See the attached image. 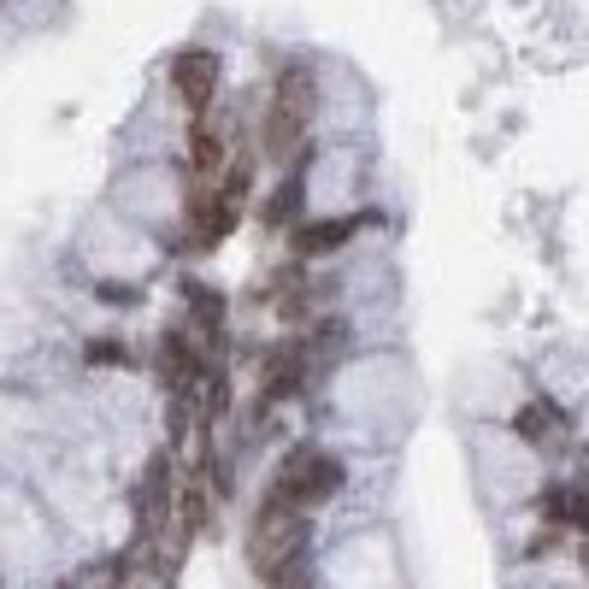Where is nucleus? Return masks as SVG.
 <instances>
[{"mask_svg":"<svg viewBox=\"0 0 589 589\" xmlns=\"http://www.w3.org/2000/svg\"><path fill=\"white\" fill-rule=\"evenodd\" d=\"M360 224H371V219H319V224H295V254L300 260H312V254H330V248H342V242L354 236Z\"/></svg>","mask_w":589,"mask_h":589,"instance_id":"0eeeda50","label":"nucleus"},{"mask_svg":"<svg viewBox=\"0 0 589 589\" xmlns=\"http://www.w3.org/2000/svg\"><path fill=\"white\" fill-rule=\"evenodd\" d=\"M336 490H342V466L324 449H290V459L278 466V478L266 483V501L295 507V513H307V519H312Z\"/></svg>","mask_w":589,"mask_h":589,"instance_id":"7ed1b4c3","label":"nucleus"},{"mask_svg":"<svg viewBox=\"0 0 589 589\" xmlns=\"http://www.w3.org/2000/svg\"><path fill=\"white\" fill-rule=\"evenodd\" d=\"M160 378L171 395H195V383L207 378V360H200V348L183 330H165L160 336Z\"/></svg>","mask_w":589,"mask_h":589,"instance_id":"39448f33","label":"nucleus"},{"mask_svg":"<svg viewBox=\"0 0 589 589\" xmlns=\"http://www.w3.org/2000/svg\"><path fill=\"white\" fill-rule=\"evenodd\" d=\"M312 112H319V77L312 65H283L278 83H271V100H266V131H260V148L271 160H290L300 154V142L312 131Z\"/></svg>","mask_w":589,"mask_h":589,"instance_id":"f257e3e1","label":"nucleus"},{"mask_svg":"<svg viewBox=\"0 0 589 589\" xmlns=\"http://www.w3.org/2000/svg\"><path fill=\"white\" fill-rule=\"evenodd\" d=\"M307 342H278V348L266 354V378H260V390L266 401H283V395H295L300 383H307Z\"/></svg>","mask_w":589,"mask_h":589,"instance_id":"423d86ee","label":"nucleus"},{"mask_svg":"<svg viewBox=\"0 0 589 589\" xmlns=\"http://www.w3.org/2000/svg\"><path fill=\"white\" fill-rule=\"evenodd\" d=\"M295 212H300V177H283L278 195L266 200V224H271V230H290Z\"/></svg>","mask_w":589,"mask_h":589,"instance_id":"1a4fd4ad","label":"nucleus"},{"mask_svg":"<svg viewBox=\"0 0 589 589\" xmlns=\"http://www.w3.org/2000/svg\"><path fill=\"white\" fill-rule=\"evenodd\" d=\"M513 430H519V437H530L537 449H554V442L566 437V419H560V407H549V401H530L519 419H513Z\"/></svg>","mask_w":589,"mask_h":589,"instance_id":"6e6552de","label":"nucleus"},{"mask_svg":"<svg viewBox=\"0 0 589 589\" xmlns=\"http://www.w3.org/2000/svg\"><path fill=\"white\" fill-rule=\"evenodd\" d=\"M271 589H312V584H307V560H300V566H290V572H278V578H271Z\"/></svg>","mask_w":589,"mask_h":589,"instance_id":"9b49d317","label":"nucleus"},{"mask_svg":"<svg viewBox=\"0 0 589 589\" xmlns=\"http://www.w3.org/2000/svg\"><path fill=\"white\" fill-rule=\"evenodd\" d=\"M119 589H171V584H160V578H154V572L131 554V560H124V584H119Z\"/></svg>","mask_w":589,"mask_h":589,"instance_id":"9d476101","label":"nucleus"},{"mask_svg":"<svg viewBox=\"0 0 589 589\" xmlns=\"http://www.w3.org/2000/svg\"><path fill=\"white\" fill-rule=\"evenodd\" d=\"M219 77H224V71H219V53H212V48H183L177 60H171V89H177V100L195 112V119L212 107Z\"/></svg>","mask_w":589,"mask_h":589,"instance_id":"20e7f679","label":"nucleus"},{"mask_svg":"<svg viewBox=\"0 0 589 589\" xmlns=\"http://www.w3.org/2000/svg\"><path fill=\"white\" fill-rule=\"evenodd\" d=\"M307 530H312L307 513H295V507H278V501H266V507H260V519H254V530H248V566L260 572L266 584L278 578V572L300 566V560H307Z\"/></svg>","mask_w":589,"mask_h":589,"instance_id":"f03ea898","label":"nucleus"}]
</instances>
